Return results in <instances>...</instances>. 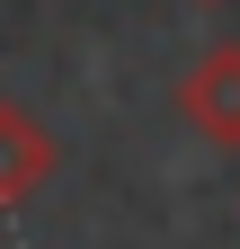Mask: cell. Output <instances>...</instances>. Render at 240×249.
<instances>
[{"mask_svg": "<svg viewBox=\"0 0 240 249\" xmlns=\"http://www.w3.org/2000/svg\"><path fill=\"white\" fill-rule=\"evenodd\" d=\"M45 178H53V134H45L27 107L0 98V205H27Z\"/></svg>", "mask_w": 240, "mask_h": 249, "instance_id": "2", "label": "cell"}, {"mask_svg": "<svg viewBox=\"0 0 240 249\" xmlns=\"http://www.w3.org/2000/svg\"><path fill=\"white\" fill-rule=\"evenodd\" d=\"M178 116H187L214 151H240V45L196 53V71L178 80Z\"/></svg>", "mask_w": 240, "mask_h": 249, "instance_id": "1", "label": "cell"}]
</instances>
